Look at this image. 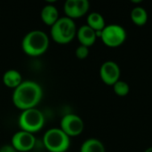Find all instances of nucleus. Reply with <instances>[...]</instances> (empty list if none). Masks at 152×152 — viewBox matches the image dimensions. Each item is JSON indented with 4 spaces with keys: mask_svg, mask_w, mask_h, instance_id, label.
<instances>
[{
    "mask_svg": "<svg viewBox=\"0 0 152 152\" xmlns=\"http://www.w3.org/2000/svg\"><path fill=\"white\" fill-rule=\"evenodd\" d=\"M75 21L69 17H61L51 27V37L54 42L60 45L69 44L77 36Z\"/></svg>",
    "mask_w": 152,
    "mask_h": 152,
    "instance_id": "7ed1b4c3",
    "label": "nucleus"
},
{
    "mask_svg": "<svg viewBox=\"0 0 152 152\" xmlns=\"http://www.w3.org/2000/svg\"><path fill=\"white\" fill-rule=\"evenodd\" d=\"M113 90L116 94H118L119 96H126L128 94V93L130 91V87L126 82H125L123 80H118V82H116L113 85Z\"/></svg>",
    "mask_w": 152,
    "mask_h": 152,
    "instance_id": "f3484780",
    "label": "nucleus"
},
{
    "mask_svg": "<svg viewBox=\"0 0 152 152\" xmlns=\"http://www.w3.org/2000/svg\"><path fill=\"white\" fill-rule=\"evenodd\" d=\"M19 126L22 131L30 134L40 131L45 126V116L37 108L23 110L19 117Z\"/></svg>",
    "mask_w": 152,
    "mask_h": 152,
    "instance_id": "39448f33",
    "label": "nucleus"
},
{
    "mask_svg": "<svg viewBox=\"0 0 152 152\" xmlns=\"http://www.w3.org/2000/svg\"><path fill=\"white\" fill-rule=\"evenodd\" d=\"M101 38L106 45L110 47H117L126 41V31L122 26L118 24L107 25L102 29Z\"/></svg>",
    "mask_w": 152,
    "mask_h": 152,
    "instance_id": "423d86ee",
    "label": "nucleus"
},
{
    "mask_svg": "<svg viewBox=\"0 0 152 152\" xmlns=\"http://www.w3.org/2000/svg\"><path fill=\"white\" fill-rule=\"evenodd\" d=\"M131 19L134 24L142 26L148 20V12L143 7L136 6L131 12Z\"/></svg>",
    "mask_w": 152,
    "mask_h": 152,
    "instance_id": "dca6fc26",
    "label": "nucleus"
},
{
    "mask_svg": "<svg viewBox=\"0 0 152 152\" xmlns=\"http://www.w3.org/2000/svg\"><path fill=\"white\" fill-rule=\"evenodd\" d=\"M43 143L49 152H66L70 146V137L61 128L53 127L45 133Z\"/></svg>",
    "mask_w": 152,
    "mask_h": 152,
    "instance_id": "20e7f679",
    "label": "nucleus"
},
{
    "mask_svg": "<svg viewBox=\"0 0 152 152\" xmlns=\"http://www.w3.org/2000/svg\"><path fill=\"white\" fill-rule=\"evenodd\" d=\"M30 152H31V151H30Z\"/></svg>",
    "mask_w": 152,
    "mask_h": 152,
    "instance_id": "412c9836",
    "label": "nucleus"
},
{
    "mask_svg": "<svg viewBox=\"0 0 152 152\" xmlns=\"http://www.w3.org/2000/svg\"><path fill=\"white\" fill-rule=\"evenodd\" d=\"M80 152H105V147L100 140L90 138L83 142Z\"/></svg>",
    "mask_w": 152,
    "mask_h": 152,
    "instance_id": "4468645a",
    "label": "nucleus"
},
{
    "mask_svg": "<svg viewBox=\"0 0 152 152\" xmlns=\"http://www.w3.org/2000/svg\"><path fill=\"white\" fill-rule=\"evenodd\" d=\"M3 82L6 87L14 90L22 83V76L16 69H8L3 76Z\"/></svg>",
    "mask_w": 152,
    "mask_h": 152,
    "instance_id": "ddd939ff",
    "label": "nucleus"
},
{
    "mask_svg": "<svg viewBox=\"0 0 152 152\" xmlns=\"http://www.w3.org/2000/svg\"><path fill=\"white\" fill-rule=\"evenodd\" d=\"M90 4L87 0H67L64 4L63 10L66 17L70 19L80 18L89 10Z\"/></svg>",
    "mask_w": 152,
    "mask_h": 152,
    "instance_id": "9d476101",
    "label": "nucleus"
},
{
    "mask_svg": "<svg viewBox=\"0 0 152 152\" xmlns=\"http://www.w3.org/2000/svg\"><path fill=\"white\" fill-rule=\"evenodd\" d=\"M36 144V137L33 134L26 131L15 133L11 141V145L18 152H30Z\"/></svg>",
    "mask_w": 152,
    "mask_h": 152,
    "instance_id": "6e6552de",
    "label": "nucleus"
},
{
    "mask_svg": "<svg viewBox=\"0 0 152 152\" xmlns=\"http://www.w3.org/2000/svg\"><path fill=\"white\" fill-rule=\"evenodd\" d=\"M77 37L80 43V45L85 46H91L95 43L96 34L95 30L90 28L87 24L81 26L77 31Z\"/></svg>",
    "mask_w": 152,
    "mask_h": 152,
    "instance_id": "9b49d317",
    "label": "nucleus"
},
{
    "mask_svg": "<svg viewBox=\"0 0 152 152\" xmlns=\"http://www.w3.org/2000/svg\"><path fill=\"white\" fill-rule=\"evenodd\" d=\"M144 152H152V147H150V148H148L146 151Z\"/></svg>",
    "mask_w": 152,
    "mask_h": 152,
    "instance_id": "aec40b11",
    "label": "nucleus"
},
{
    "mask_svg": "<svg viewBox=\"0 0 152 152\" xmlns=\"http://www.w3.org/2000/svg\"><path fill=\"white\" fill-rule=\"evenodd\" d=\"M84 126V121L79 116L69 113L62 117L60 128L69 137H75L83 132Z\"/></svg>",
    "mask_w": 152,
    "mask_h": 152,
    "instance_id": "0eeeda50",
    "label": "nucleus"
},
{
    "mask_svg": "<svg viewBox=\"0 0 152 152\" xmlns=\"http://www.w3.org/2000/svg\"><path fill=\"white\" fill-rule=\"evenodd\" d=\"M100 76L106 85L113 86L119 80L120 68L117 62L113 61H107L103 62L100 68Z\"/></svg>",
    "mask_w": 152,
    "mask_h": 152,
    "instance_id": "1a4fd4ad",
    "label": "nucleus"
},
{
    "mask_svg": "<svg viewBox=\"0 0 152 152\" xmlns=\"http://www.w3.org/2000/svg\"><path fill=\"white\" fill-rule=\"evenodd\" d=\"M87 25L94 30H102L105 28V20L103 16L96 12H91L87 16Z\"/></svg>",
    "mask_w": 152,
    "mask_h": 152,
    "instance_id": "2eb2a0df",
    "label": "nucleus"
},
{
    "mask_svg": "<svg viewBox=\"0 0 152 152\" xmlns=\"http://www.w3.org/2000/svg\"><path fill=\"white\" fill-rule=\"evenodd\" d=\"M41 20L48 26H53L59 20V11L53 4H46L41 10Z\"/></svg>",
    "mask_w": 152,
    "mask_h": 152,
    "instance_id": "f8f14e48",
    "label": "nucleus"
},
{
    "mask_svg": "<svg viewBox=\"0 0 152 152\" xmlns=\"http://www.w3.org/2000/svg\"><path fill=\"white\" fill-rule=\"evenodd\" d=\"M75 54H76L77 59L84 60V59L87 58V56L89 54V48L87 46L80 45L79 46L77 47V49L75 51Z\"/></svg>",
    "mask_w": 152,
    "mask_h": 152,
    "instance_id": "a211bd4d",
    "label": "nucleus"
},
{
    "mask_svg": "<svg viewBox=\"0 0 152 152\" xmlns=\"http://www.w3.org/2000/svg\"><path fill=\"white\" fill-rule=\"evenodd\" d=\"M43 98V89L41 86L31 80L22 81V83L13 90L12 102L14 106L26 110L36 108Z\"/></svg>",
    "mask_w": 152,
    "mask_h": 152,
    "instance_id": "f257e3e1",
    "label": "nucleus"
},
{
    "mask_svg": "<svg viewBox=\"0 0 152 152\" xmlns=\"http://www.w3.org/2000/svg\"><path fill=\"white\" fill-rule=\"evenodd\" d=\"M0 152H18L11 144L3 145L0 148Z\"/></svg>",
    "mask_w": 152,
    "mask_h": 152,
    "instance_id": "6ab92c4d",
    "label": "nucleus"
},
{
    "mask_svg": "<svg viewBox=\"0 0 152 152\" xmlns=\"http://www.w3.org/2000/svg\"><path fill=\"white\" fill-rule=\"evenodd\" d=\"M49 47V37L42 30L35 29L27 33L22 41L21 48L29 56H39L45 53Z\"/></svg>",
    "mask_w": 152,
    "mask_h": 152,
    "instance_id": "f03ea898",
    "label": "nucleus"
}]
</instances>
